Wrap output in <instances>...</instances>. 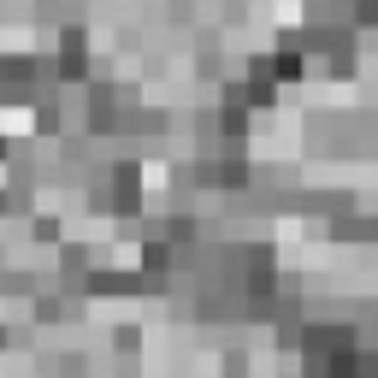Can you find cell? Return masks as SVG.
Returning <instances> with one entry per match:
<instances>
[{"instance_id":"obj_1","label":"cell","mask_w":378,"mask_h":378,"mask_svg":"<svg viewBox=\"0 0 378 378\" xmlns=\"http://www.w3.org/2000/svg\"><path fill=\"white\" fill-rule=\"evenodd\" d=\"M0 130H30V119L24 112H0Z\"/></svg>"}]
</instances>
